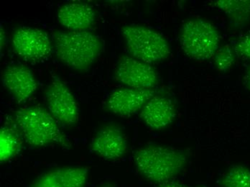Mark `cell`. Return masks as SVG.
<instances>
[{"label":"cell","mask_w":250,"mask_h":187,"mask_svg":"<svg viewBox=\"0 0 250 187\" xmlns=\"http://www.w3.org/2000/svg\"><path fill=\"white\" fill-rule=\"evenodd\" d=\"M52 37L59 60L76 71L88 69L103 50L100 38L88 31L54 30Z\"/></svg>","instance_id":"1"},{"label":"cell","mask_w":250,"mask_h":187,"mask_svg":"<svg viewBox=\"0 0 250 187\" xmlns=\"http://www.w3.org/2000/svg\"><path fill=\"white\" fill-rule=\"evenodd\" d=\"M134 161L140 174L150 182L162 185L183 171L187 156L182 150L150 145L138 149Z\"/></svg>","instance_id":"2"},{"label":"cell","mask_w":250,"mask_h":187,"mask_svg":"<svg viewBox=\"0 0 250 187\" xmlns=\"http://www.w3.org/2000/svg\"><path fill=\"white\" fill-rule=\"evenodd\" d=\"M15 122L26 142L33 147L58 144L71 146L61 130L56 120L48 111L40 106H30L15 112Z\"/></svg>","instance_id":"3"},{"label":"cell","mask_w":250,"mask_h":187,"mask_svg":"<svg viewBox=\"0 0 250 187\" xmlns=\"http://www.w3.org/2000/svg\"><path fill=\"white\" fill-rule=\"evenodd\" d=\"M179 41L181 48L188 57L204 61L213 57L219 49L220 36L211 22L194 18L182 25Z\"/></svg>","instance_id":"4"},{"label":"cell","mask_w":250,"mask_h":187,"mask_svg":"<svg viewBox=\"0 0 250 187\" xmlns=\"http://www.w3.org/2000/svg\"><path fill=\"white\" fill-rule=\"evenodd\" d=\"M122 33L129 53L138 60L150 64L166 60L170 55L167 41L152 29L128 25L122 28Z\"/></svg>","instance_id":"5"},{"label":"cell","mask_w":250,"mask_h":187,"mask_svg":"<svg viewBox=\"0 0 250 187\" xmlns=\"http://www.w3.org/2000/svg\"><path fill=\"white\" fill-rule=\"evenodd\" d=\"M14 51L27 62H40L51 54L53 45L48 33L41 29L23 27L14 33Z\"/></svg>","instance_id":"6"},{"label":"cell","mask_w":250,"mask_h":187,"mask_svg":"<svg viewBox=\"0 0 250 187\" xmlns=\"http://www.w3.org/2000/svg\"><path fill=\"white\" fill-rule=\"evenodd\" d=\"M50 113L65 125L71 126L79 121V105L74 94L66 84L59 80H53L45 92Z\"/></svg>","instance_id":"7"},{"label":"cell","mask_w":250,"mask_h":187,"mask_svg":"<svg viewBox=\"0 0 250 187\" xmlns=\"http://www.w3.org/2000/svg\"><path fill=\"white\" fill-rule=\"evenodd\" d=\"M114 79L129 88L138 89H150L158 82L156 71L150 64L129 56L120 58Z\"/></svg>","instance_id":"8"},{"label":"cell","mask_w":250,"mask_h":187,"mask_svg":"<svg viewBox=\"0 0 250 187\" xmlns=\"http://www.w3.org/2000/svg\"><path fill=\"white\" fill-rule=\"evenodd\" d=\"M155 92L151 89L132 88L119 89L113 92L106 100L108 111L122 117H129L138 112L152 98Z\"/></svg>","instance_id":"9"},{"label":"cell","mask_w":250,"mask_h":187,"mask_svg":"<svg viewBox=\"0 0 250 187\" xmlns=\"http://www.w3.org/2000/svg\"><path fill=\"white\" fill-rule=\"evenodd\" d=\"M91 151L106 160H117L126 153L127 143L117 126L109 125L99 130L91 144Z\"/></svg>","instance_id":"10"},{"label":"cell","mask_w":250,"mask_h":187,"mask_svg":"<svg viewBox=\"0 0 250 187\" xmlns=\"http://www.w3.org/2000/svg\"><path fill=\"white\" fill-rule=\"evenodd\" d=\"M1 79L4 86L19 104L28 100L37 89V82L31 70L22 65L6 67Z\"/></svg>","instance_id":"11"},{"label":"cell","mask_w":250,"mask_h":187,"mask_svg":"<svg viewBox=\"0 0 250 187\" xmlns=\"http://www.w3.org/2000/svg\"><path fill=\"white\" fill-rule=\"evenodd\" d=\"M140 118L152 130H163L174 121L176 111L170 99L153 96L142 108Z\"/></svg>","instance_id":"12"},{"label":"cell","mask_w":250,"mask_h":187,"mask_svg":"<svg viewBox=\"0 0 250 187\" xmlns=\"http://www.w3.org/2000/svg\"><path fill=\"white\" fill-rule=\"evenodd\" d=\"M88 171L85 166L55 168L40 176L30 187H84Z\"/></svg>","instance_id":"13"},{"label":"cell","mask_w":250,"mask_h":187,"mask_svg":"<svg viewBox=\"0 0 250 187\" xmlns=\"http://www.w3.org/2000/svg\"><path fill=\"white\" fill-rule=\"evenodd\" d=\"M57 18L59 23L69 31H86L95 22L96 13L86 3H68L59 8Z\"/></svg>","instance_id":"14"},{"label":"cell","mask_w":250,"mask_h":187,"mask_svg":"<svg viewBox=\"0 0 250 187\" xmlns=\"http://www.w3.org/2000/svg\"><path fill=\"white\" fill-rule=\"evenodd\" d=\"M18 130L11 125H5L0 130V161L5 162L19 153L22 139Z\"/></svg>","instance_id":"15"},{"label":"cell","mask_w":250,"mask_h":187,"mask_svg":"<svg viewBox=\"0 0 250 187\" xmlns=\"http://www.w3.org/2000/svg\"><path fill=\"white\" fill-rule=\"evenodd\" d=\"M214 4L238 25H243L250 20V1L220 0Z\"/></svg>","instance_id":"16"},{"label":"cell","mask_w":250,"mask_h":187,"mask_svg":"<svg viewBox=\"0 0 250 187\" xmlns=\"http://www.w3.org/2000/svg\"><path fill=\"white\" fill-rule=\"evenodd\" d=\"M220 184L222 187H250V169L234 166L222 176Z\"/></svg>","instance_id":"17"},{"label":"cell","mask_w":250,"mask_h":187,"mask_svg":"<svg viewBox=\"0 0 250 187\" xmlns=\"http://www.w3.org/2000/svg\"><path fill=\"white\" fill-rule=\"evenodd\" d=\"M235 62V55L229 45L219 48L213 56V63L219 72H226L229 70Z\"/></svg>","instance_id":"18"},{"label":"cell","mask_w":250,"mask_h":187,"mask_svg":"<svg viewBox=\"0 0 250 187\" xmlns=\"http://www.w3.org/2000/svg\"><path fill=\"white\" fill-rule=\"evenodd\" d=\"M236 51L242 57L250 60V36H245L237 42Z\"/></svg>","instance_id":"19"},{"label":"cell","mask_w":250,"mask_h":187,"mask_svg":"<svg viewBox=\"0 0 250 187\" xmlns=\"http://www.w3.org/2000/svg\"><path fill=\"white\" fill-rule=\"evenodd\" d=\"M158 187H188L186 185H181V184L174 183V182H167V183L162 184Z\"/></svg>","instance_id":"20"},{"label":"cell","mask_w":250,"mask_h":187,"mask_svg":"<svg viewBox=\"0 0 250 187\" xmlns=\"http://www.w3.org/2000/svg\"><path fill=\"white\" fill-rule=\"evenodd\" d=\"M245 83L247 88L250 91V66L248 68V71H247L246 74H245Z\"/></svg>","instance_id":"21"},{"label":"cell","mask_w":250,"mask_h":187,"mask_svg":"<svg viewBox=\"0 0 250 187\" xmlns=\"http://www.w3.org/2000/svg\"><path fill=\"white\" fill-rule=\"evenodd\" d=\"M4 31H2V27H1V48L2 49V47H4V39H5V38H4Z\"/></svg>","instance_id":"22"},{"label":"cell","mask_w":250,"mask_h":187,"mask_svg":"<svg viewBox=\"0 0 250 187\" xmlns=\"http://www.w3.org/2000/svg\"><path fill=\"white\" fill-rule=\"evenodd\" d=\"M100 187H116L115 185L112 183H106L102 185V186Z\"/></svg>","instance_id":"23"}]
</instances>
